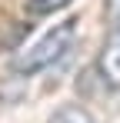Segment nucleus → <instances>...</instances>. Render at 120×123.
<instances>
[{
    "mask_svg": "<svg viewBox=\"0 0 120 123\" xmlns=\"http://www.w3.org/2000/svg\"><path fill=\"white\" fill-rule=\"evenodd\" d=\"M73 40H77V20L57 23V27H50L43 37H37V40H33L17 60H13V70L23 73V77L43 73L47 67H53L57 60L67 57V50L73 47Z\"/></svg>",
    "mask_w": 120,
    "mask_h": 123,
    "instance_id": "1",
    "label": "nucleus"
},
{
    "mask_svg": "<svg viewBox=\"0 0 120 123\" xmlns=\"http://www.w3.org/2000/svg\"><path fill=\"white\" fill-rule=\"evenodd\" d=\"M97 77L107 83V90H120V27L110 30V37L97 57Z\"/></svg>",
    "mask_w": 120,
    "mask_h": 123,
    "instance_id": "2",
    "label": "nucleus"
},
{
    "mask_svg": "<svg viewBox=\"0 0 120 123\" xmlns=\"http://www.w3.org/2000/svg\"><path fill=\"white\" fill-rule=\"evenodd\" d=\"M47 123H97V117L83 103H60L57 110L47 117Z\"/></svg>",
    "mask_w": 120,
    "mask_h": 123,
    "instance_id": "3",
    "label": "nucleus"
},
{
    "mask_svg": "<svg viewBox=\"0 0 120 123\" xmlns=\"http://www.w3.org/2000/svg\"><path fill=\"white\" fill-rule=\"evenodd\" d=\"M73 0H23V7H27V13L30 17H47V13H57L63 7H70Z\"/></svg>",
    "mask_w": 120,
    "mask_h": 123,
    "instance_id": "4",
    "label": "nucleus"
},
{
    "mask_svg": "<svg viewBox=\"0 0 120 123\" xmlns=\"http://www.w3.org/2000/svg\"><path fill=\"white\" fill-rule=\"evenodd\" d=\"M103 20L110 30L120 27V0H103Z\"/></svg>",
    "mask_w": 120,
    "mask_h": 123,
    "instance_id": "5",
    "label": "nucleus"
}]
</instances>
